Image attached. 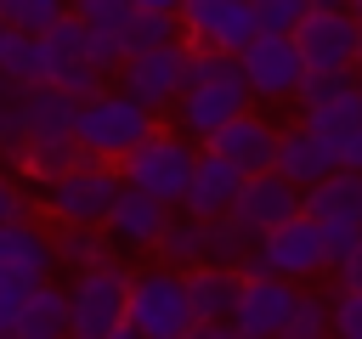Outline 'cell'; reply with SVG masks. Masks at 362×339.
I'll list each match as a JSON object with an SVG mask.
<instances>
[{
  "instance_id": "cell-10",
  "label": "cell",
  "mask_w": 362,
  "mask_h": 339,
  "mask_svg": "<svg viewBox=\"0 0 362 339\" xmlns=\"http://www.w3.org/2000/svg\"><path fill=\"white\" fill-rule=\"evenodd\" d=\"M187 56H192V45L187 40H170V45H147V51H130L124 62H119V85L136 96V102H147L153 113H164V107H175V96L187 90Z\"/></svg>"
},
{
  "instance_id": "cell-14",
  "label": "cell",
  "mask_w": 362,
  "mask_h": 339,
  "mask_svg": "<svg viewBox=\"0 0 362 339\" xmlns=\"http://www.w3.org/2000/svg\"><path fill=\"white\" fill-rule=\"evenodd\" d=\"M243 232H272V226H283L288 215H300V186L283 175V170H255V175H243V186H238V198H232V209H226Z\"/></svg>"
},
{
  "instance_id": "cell-2",
  "label": "cell",
  "mask_w": 362,
  "mask_h": 339,
  "mask_svg": "<svg viewBox=\"0 0 362 339\" xmlns=\"http://www.w3.org/2000/svg\"><path fill=\"white\" fill-rule=\"evenodd\" d=\"M153 130H158V113H153L147 102H136L124 85H107V90L85 96V102H79V119H74L79 147L96 153V158H124V153H130L136 141H147Z\"/></svg>"
},
{
  "instance_id": "cell-20",
  "label": "cell",
  "mask_w": 362,
  "mask_h": 339,
  "mask_svg": "<svg viewBox=\"0 0 362 339\" xmlns=\"http://www.w3.org/2000/svg\"><path fill=\"white\" fill-rule=\"evenodd\" d=\"M57 260V237H45L34 220H6L0 226V277H23V282H45Z\"/></svg>"
},
{
  "instance_id": "cell-28",
  "label": "cell",
  "mask_w": 362,
  "mask_h": 339,
  "mask_svg": "<svg viewBox=\"0 0 362 339\" xmlns=\"http://www.w3.org/2000/svg\"><path fill=\"white\" fill-rule=\"evenodd\" d=\"M119 40H124V56L147 51V45H170V40H181V11H130Z\"/></svg>"
},
{
  "instance_id": "cell-43",
  "label": "cell",
  "mask_w": 362,
  "mask_h": 339,
  "mask_svg": "<svg viewBox=\"0 0 362 339\" xmlns=\"http://www.w3.org/2000/svg\"><path fill=\"white\" fill-rule=\"evenodd\" d=\"M356 90H362V68H356Z\"/></svg>"
},
{
  "instance_id": "cell-44",
  "label": "cell",
  "mask_w": 362,
  "mask_h": 339,
  "mask_svg": "<svg viewBox=\"0 0 362 339\" xmlns=\"http://www.w3.org/2000/svg\"><path fill=\"white\" fill-rule=\"evenodd\" d=\"M356 68H362V45H356Z\"/></svg>"
},
{
  "instance_id": "cell-19",
  "label": "cell",
  "mask_w": 362,
  "mask_h": 339,
  "mask_svg": "<svg viewBox=\"0 0 362 339\" xmlns=\"http://www.w3.org/2000/svg\"><path fill=\"white\" fill-rule=\"evenodd\" d=\"M243 175H249V170H238L226 153L204 147V153H198V164H192V181H187L181 209H187V215H198V220L226 215V209H232V198H238V186H243Z\"/></svg>"
},
{
  "instance_id": "cell-18",
  "label": "cell",
  "mask_w": 362,
  "mask_h": 339,
  "mask_svg": "<svg viewBox=\"0 0 362 339\" xmlns=\"http://www.w3.org/2000/svg\"><path fill=\"white\" fill-rule=\"evenodd\" d=\"M277 170H283L300 192H305V186H317L322 175H334V170H339V136L311 130V124L283 130V141H277Z\"/></svg>"
},
{
  "instance_id": "cell-11",
  "label": "cell",
  "mask_w": 362,
  "mask_h": 339,
  "mask_svg": "<svg viewBox=\"0 0 362 339\" xmlns=\"http://www.w3.org/2000/svg\"><path fill=\"white\" fill-rule=\"evenodd\" d=\"M260 34L255 0H181V40L204 51H243Z\"/></svg>"
},
{
  "instance_id": "cell-27",
  "label": "cell",
  "mask_w": 362,
  "mask_h": 339,
  "mask_svg": "<svg viewBox=\"0 0 362 339\" xmlns=\"http://www.w3.org/2000/svg\"><path fill=\"white\" fill-rule=\"evenodd\" d=\"M322 333H334V294H322V288H294V311H288L283 339H322Z\"/></svg>"
},
{
  "instance_id": "cell-35",
  "label": "cell",
  "mask_w": 362,
  "mask_h": 339,
  "mask_svg": "<svg viewBox=\"0 0 362 339\" xmlns=\"http://www.w3.org/2000/svg\"><path fill=\"white\" fill-rule=\"evenodd\" d=\"M255 11H260V28H283V34H294V23L311 11V0H255Z\"/></svg>"
},
{
  "instance_id": "cell-12",
  "label": "cell",
  "mask_w": 362,
  "mask_h": 339,
  "mask_svg": "<svg viewBox=\"0 0 362 339\" xmlns=\"http://www.w3.org/2000/svg\"><path fill=\"white\" fill-rule=\"evenodd\" d=\"M187 294H192V339H238L232 311L243 299V271L238 266H192L187 271Z\"/></svg>"
},
{
  "instance_id": "cell-16",
  "label": "cell",
  "mask_w": 362,
  "mask_h": 339,
  "mask_svg": "<svg viewBox=\"0 0 362 339\" xmlns=\"http://www.w3.org/2000/svg\"><path fill=\"white\" fill-rule=\"evenodd\" d=\"M170 209L175 203H164V198H153V192H141V186H130L124 181V192L113 198V209H107V237L119 243V249H158V232L170 226Z\"/></svg>"
},
{
  "instance_id": "cell-29",
  "label": "cell",
  "mask_w": 362,
  "mask_h": 339,
  "mask_svg": "<svg viewBox=\"0 0 362 339\" xmlns=\"http://www.w3.org/2000/svg\"><path fill=\"white\" fill-rule=\"evenodd\" d=\"M0 68H11L23 85H45V79H51L45 40H40V34H28V28H17V34H11V45H6V62H0Z\"/></svg>"
},
{
  "instance_id": "cell-3",
  "label": "cell",
  "mask_w": 362,
  "mask_h": 339,
  "mask_svg": "<svg viewBox=\"0 0 362 339\" xmlns=\"http://www.w3.org/2000/svg\"><path fill=\"white\" fill-rule=\"evenodd\" d=\"M243 271H277V277H288V282H311V277L334 271V249H328L322 220L300 209V215H288L283 226L260 232L255 249L243 254Z\"/></svg>"
},
{
  "instance_id": "cell-30",
  "label": "cell",
  "mask_w": 362,
  "mask_h": 339,
  "mask_svg": "<svg viewBox=\"0 0 362 339\" xmlns=\"http://www.w3.org/2000/svg\"><path fill=\"white\" fill-rule=\"evenodd\" d=\"M62 11H68V0H0V17L11 28H28V34H45Z\"/></svg>"
},
{
  "instance_id": "cell-32",
  "label": "cell",
  "mask_w": 362,
  "mask_h": 339,
  "mask_svg": "<svg viewBox=\"0 0 362 339\" xmlns=\"http://www.w3.org/2000/svg\"><path fill=\"white\" fill-rule=\"evenodd\" d=\"M107 79H113L107 68H96V62H74V68H62V73H57L51 85H62L68 96H79V102H85V96H96V90H107Z\"/></svg>"
},
{
  "instance_id": "cell-15",
  "label": "cell",
  "mask_w": 362,
  "mask_h": 339,
  "mask_svg": "<svg viewBox=\"0 0 362 339\" xmlns=\"http://www.w3.org/2000/svg\"><path fill=\"white\" fill-rule=\"evenodd\" d=\"M356 119H362L356 68H345V73H305V85H300V124L339 136V130H351Z\"/></svg>"
},
{
  "instance_id": "cell-1",
  "label": "cell",
  "mask_w": 362,
  "mask_h": 339,
  "mask_svg": "<svg viewBox=\"0 0 362 339\" xmlns=\"http://www.w3.org/2000/svg\"><path fill=\"white\" fill-rule=\"evenodd\" d=\"M249 102H255V90H249L243 56L238 51H204V45H192V56H187V90L170 107L175 113V130L192 136V141H209Z\"/></svg>"
},
{
  "instance_id": "cell-36",
  "label": "cell",
  "mask_w": 362,
  "mask_h": 339,
  "mask_svg": "<svg viewBox=\"0 0 362 339\" xmlns=\"http://www.w3.org/2000/svg\"><path fill=\"white\" fill-rule=\"evenodd\" d=\"M6 220H28V198L17 192L11 175H0V226H6Z\"/></svg>"
},
{
  "instance_id": "cell-6",
  "label": "cell",
  "mask_w": 362,
  "mask_h": 339,
  "mask_svg": "<svg viewBox=\"0 0 362 339\" xmlns=\"http://www.w3.org/2000/svg\"><path fill=\"white\" fill-rule=\"evenodd\" d=\"M119 192H124L119 158H96V153H85V158L68 164L57 181H45L51 215H57V220H74V226H102Z\"/></svg>"
},
{
  "instance_id": "cell-40",
  "label": "cell",
  "mask_w": 362,
  "mask_h": 339,
  "mask_svg": "<svg viewBox=\"0 0 362 339\" xmlns=\"http://www.w3.org/2000/svg\"><path fill=\"white\" fill-rule=\"evenodd\" d=\"M11 34H17V28H11L6 17H0V62H6V45H11Z\"/></svg>"
},
{
  "instance_id": "cell-41",
  "label": "cell",
  "mask_w": 362,
  "mask_h": 339,
  "mask_svg": "<svg viewBox=\"0 0 362 339\" xmlns=\"http://www.w3.org/2000/svg\"><path fill=\"white\" fill-rule=\"evenodd\" d=\"M311 6H351V0H311Z\"/></svg>"
},
{
  "instance_id": "cell-13",
  "label": "cell",
  "mask_w": 362,
  "mask_h": 339,
  "mask_svg": "<svg viewBox=\"0 0 362 339\" xmlns=\"http://www.w3.org/2000/svg\"><path fill=\"white\" fill-rule=\"evenodd\" d=\"M294 311V282L277 271H243V299L232 311L238 339H277Z\"/></svg>"
},
{
  "instance_id": "cell-33",
  "label": "cell",
  "mask_w": 362,
  "mask_h": 339,
  "mask_svg": "<svg viewBox=\"0 0 362 339\" xmlns=\"http://www.w3.org/2000/svg\"><path fill=\"white\" fill-rule=\"evenodd\" d=\"M334 333L345 339H362V288H334Z\"/></svg>"
},
{
  "instance_id": "cell-9",
  "label": "cell",
  "mask_w": 362,
  "mask_h": 339,
  "mask_svg": "<svg viewBox=\"0 0 362 339\" xmlns=\"http://www.w3.org/2000/svg\"><path fill=\"white\" fill-rule=\"evenodd\" d=\"M294 40L311 62V73H345L356 68V45H362V17L351 6H311L294 23Z\"/></svg>"
},
{
  "instance_id": "cell-21",
  "label": "cell",
  "mask_w": 362,
  "mask_h": 339,
  "mask_svg": "<svg viewBox=\"0 0 362 339\" xmlns=\"http://www.w3.org/2000/svg\"><path fill=\"white\" fill-rule=\"evenodd\" d=\"M300 209L305 215H317L322 226H351V232H362V170H334V175H322L317 186H305L300 192Z\"/></svg>"
},
{
  "instance_id": "cell-39",
  "label": "cell",
  "mask_w": 362,
  "mask_h": 339,
  "mask_svg": "<svg viewBox=\"0 0 362 339\" xmlns=\"http://www.w3.org/2000/svg\"><path fill=\"white\" fill-rule=\"evenodd\" d=\"M136 11H181V0H136Z\"/></svg>"
},
{
  "instance_id": "cell-37",
  "label": "cell",
  "mask_w": 362,
  "mask_h": 339,
  "mask_svg": "<svg viewBox=\"0 0 362 339\" xmlns=\"http://www.w3.org/2000/svg\"><path fill=\"white\" fill-rule=\"evenodd\" d=\"M339 164L345 170H362V119L351 130H339Z\"/></svg>"
},
{
  "instance_id": "cell-26",
  "label": "cell",
  "mask_w": 362,
  "mask_h": 339,
  "mask_svg": "<svg viewBox=\"0 0 362 339\" xmlns=\"http://www.w3.org/2000/svg\"><path fill=\"white\" fill-rule=\"evenodd\" d=\"M40 40H45V62H51V79H57L62 68H74V62H90V28H85L74 11H62V17H57L45 34H40Z\"/></svg>"
},
{
  "instance_id": "cell-7",
  "label": "cell",
  "mask_w": 362,
  "mask_h": 339,
  "mask_svg": "<svg viewBox=\"0 0 362 339\" xmlns=\"http://www.w3.org/2000/svg\"><path fill=\"white\" fill-rule=\"evenodd\" d=\"M192 164H198V147H192V136H181V130H153L147 141H136V147L119 158L124 181L141 186V192H153V198H164V203H181V198H187Z\"/></svg>"
},
{
  "instance_id": "cell-24",
  "label": "cell",
  "mask_w": 362,
  "mask_h": 339,
  "mask_svg": "<svg viewBox=\"0 0 362 339\" xmlns=\"http://www.w3.org/2000/svg\"><path fill=\"white\" fill-rule=\"evenodd\" d=\"M28 90L11 68H0V153L17 164L23 158V141H28Z\"/></svg>"
},
{
  "instance_id": "cell-22",
  "label": "cell",
  "mask_w": 362,
  "mask_h": 339,
  "mask_svg": "<svg viewBox=\"0 0 362 339\" xmlns=\"http://www.w3.org/2000/svg\"><path fill=\"white\" fill-rule=\"evenodd\" d=\"M74 333V305H68V288H57L51 277L28 288L23 299V316H17V339H62Z\"/></svg>"
},
{
  "instance_id": "cell-25",
  "label": "cell",
  "mask_w": 362,
  "mask_h": 339,
  "mask_svg": "<svg viewBox=\"0 0 362 339\" xmlns=\"http://www.w3.org/2000/svg\"><path fill=\"white\" fill-rule=\"evenodd\" d=\"M57 260L74 266V271L113 260V237H107V226H74V220H57Z\"/></svg>"
},
{
  "instance_id": "cell-38",
  "label": "cell",
  "mask_w": 362,
  "mask_h": 339,
  "mask_svg": "<svg viewBox=\"0 0 362 339\" xmlns=\"http://www.w3.org/2000/svg\"><path fill=\"white\" fill-rule=\"evenodd\" d=\"M334 271H339V282H345V288H362V237L339 254V266H334Z\"/></svg>"
},
{
  "instance_id": "cell-23",
  "label": "cell",
  "mask_w": 362,
  "mask_h": 339,
  "mask_svg": "<svg viewBox=\"0 0 362 339\" xmlns=\"http://www.w3.org/2000/svg\"><path fill=\"white\" fill-rule=\"evenodd\" d=\"M158 260L164 266H181V271H192V266H209V220H198V215H170V226L158 232Z\"/></svg>"
},
{
  "instance_id": "cell-34",
  "label": "cell",
  "mask_w": 362,
  "mask_h": 339,
  "mask_svg": "<svg viewBox=\"0 0 362 339\" xmlns=\"http://www.w3.org/2000/svg\"><path fill=\"white\" fill-rule=\"evenodd\" d=\"M28 288H34V282H23V277H0V339L17 333V316H23Z\"/></svg>"
},
{
  "instance_id": "cell-4",
  "label": "cell",
  "mask_w": 362,
  "mask_h": 339,
  "mask_svg": "<svg viewBox=\"0 0 362 339\" xmlns=\"http://www.w3.org/2000/svg\"><path fill=\"white\" fill-rule=\"evenodd\" d=\"M198 322L192 294H187V271L181 266H147L130 271V333L136 339H187Z\"/></svg>"
},
{
  "instance_id": "cell-8",
  "label": "cell",
  "mask_w": 362,
  "mask_h": 339,
  "mask_svg": "<svg viewBox=\"0 0 362 339\" xmlns=\"http://www.w3.org/2000/svg\"><path fill=\"white\" fill-rule=\"evenodd\" d=\"M238 56H243V73H249L255 102H300V85H305L311 62H305V51H300L294 34H283V28H260Z\"/></svg>"
},
{
  "instance_id": "cell-5",
  "label": "cell",
  "mask_w": 362,
  "mask_h": 339,
  "mask_svg": "<svg viewBox=\"0 0 362 339\" xmlns=\"http://www.w3.org/2000/svg\"><path fill=\"white\" fill-rule=\"evenodd\" d=\"M68 305H74V333L79 339H124L130 333V271L119 260L74 271Z\"/></svg>"
},
{
  "instance_id": "cell-31",
  "label": "cell",
  "mask_w": 362,
  "mask_h": 339,
  "mask_svg": "<svg viewBox=\"0 0 362 339\" xmlns=\"http://www.w3.org/2000/svg\"><path fill=\"white\" fill-rule=\"evenodd\" d=\"M68 11H74L85 28H113V34H124L136 0H68Z\"/></svg>"
},
{
  "instance_id": "cell-17",
  "label": "cell",
  "mask_w": 362,
  "mask_h": 339,
  "mask_svg": "<svg viewBox=\"0 0 362 339\" xmlns=\"http://www.w3.org/2000/svg\"><path fill=\"white\" fill-rule=\"evenodd\" d=\"M277 141H283V130L272 124V119H260V113H238V119H226L204 147H215V153H226L238 170H277Z\"/></svg>"
},
{
  "instance_id": "cell-42",
  "label": "cell",
  "mask_w": 362,
  "mask_h": 339,
  "mask_svg": "<svg viewBox=\"0 0 362 339\" xmlns=\"http://www.w3.org/2000/svg\"><path fill=\"white\" fill-rule=\"evenodd\" d=\"M351 11H356V17H362V0H351Z\"/></svg>"
}]
</instances>
